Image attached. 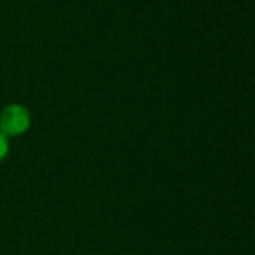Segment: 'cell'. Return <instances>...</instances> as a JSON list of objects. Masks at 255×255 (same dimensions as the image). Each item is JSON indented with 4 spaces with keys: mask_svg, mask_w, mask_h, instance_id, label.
<instances>
[{
    "mask_svg": "<svg viewBox=\"0 0 255 255\" xmlns=\"http://www.w3.org/2000/svg\"><path fill=\"white\" fill-rule=\"evenodd\" d=\"M7 153H9V141H7L5 135L0 132V163L5 160Z\"/></svg>",
    "mask_w": 255,
    "mask_h": 255,
    "instance_id": "cell-2",
    "label": "cell"
},
{
    "mask_svg": "<svg viewBox=\"0 0 255 255\" xmlns=\"http://www.w3.org/2000/svg\"><path fill=\"white\" fill-rule=\"evenodd\" d=\"M31 115L23 104H7L0 113V132L5 137H17L30 128Z\"/></svg>",
    "mask_w": 255,
    "mask_h": 255,
    "instance_id": "cell-1",
    "label": "cell"
}]
</instances>
